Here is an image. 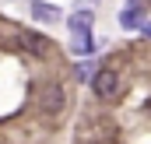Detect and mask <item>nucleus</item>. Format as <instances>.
Listing matches in <instances>:
<instances>
[{"mask_svg":"<svg viewBox=\"0 0 151 144\" xmlns=\"http://www.w3.org/2000/svg\"><path fill=\"white\" fill-rule=\"evenodd\" d=\"M91 63H77V81H88V77H91Z\"/></svg>","mask_w":151,"mask_h":144,"instance_id":"0eeeda50","label":"nucleus"},{"mask_svg":"<svg viewBox=\"0 0 151 144\" xmlns=\"http://www.w3.org/2000/svg\"><path fill=\"white\" fill-rule=\"evenodd\" d=\"M91 21H95L91 11H77V14H70V21H67V28L74 35V53L77 56H88L95 49V42H91Z\"/></svg>","mask_w":151,"mask_h":144,"instance_id":"f257e3e1","label":"nucleus"},{"mask_svg":"<svg viewBox=\"0 0 151 144\" xmlns=\"http://www.w3.org/2000/svg\"><path fill=\"white\" fill-rule=\"evenodd\" d=\"M141 32H144V35L151 39V21H141Z\"/></svg>","mask_w":151,"mask_h":144,"instance_id":"6e6552de","label":"nucleus"},{"mask_svg":"<svg viewBox=\"0 0 151 144\" xmlns=\"http://www.w3.org/2000/svg\"><path fill=\"white\" fill-rule=\"evenodd\" d=\"M148 109H151V102H148Z\"/></svg>","mask_w":151,"mask_h":144,"instance_id":"9d476101","label":"nucleus"},{"mask_svg":"<svg viewBox=\"0 0 151 144\" xmlns=\"http://www.w3.org/2000/svg\"><path fill=\"white\" fill-rule=\"evenodd\" d=\"M130 4H144V7H151V0H130Z\"/></svg>","mask_w":151,"mask_h":144,"instance_id":"1a4fd4ad","label":"nucleus"},{"mask_svg":"<svg viewBox=\"0 0 151 144\" xmlns=\"http://www.w3.org/2000/svg\"><path fill=\"white\" fill-rule=\"evenodd\" d=\"M91 4H95V0H91Z\"/></svg>","mask_w":151,"mask_h":144,"instance_id":"9b49d317","label":"nucleus"},{"mask_svg":"<svg viewBox=\"0 0 151 144\" xmlns=\"http://www.w3.org/2000/svg\"><path fill=\"white\" fill-rule=\"evenodd\" d=\"M32 18H35V21H46V25H53V21H60V7L42 4V0H32Z\"/></svg>","mask_w":151,"mask_h":144,"instance_id":"20e7f679","label":"nucleus"},{"mask_svg":"<svg viewBox=\"0 0 151 144\" xmlns=\"http://www.w3.org/2000/svg\"><path fill=\"white\" fill-rule=\"evenodd\" d=\"M141 21H144V4H130V7L119 14V25H123V28H141Z\"/></svg>","mask_w":151,"mask_h":144,"instance_id":"39448f33","label":"nucleus"},{"mask_svg":"<svg viewBox=\"0 0 151 144\" xmlns=\"http://www.w3.org/2000/svg\"><path fill=\"white\" fill-rule=\"evenodd\" d=\"M91 88H95L99 99L109 102V99H116V91H119V74L109 71V67H106V71H95L91 74Z\"/></svg>","mask_w":151,"mask_h":144,"instance_id":"f03ea898","label":"nucleus"},{"mask_svg":"<svg viewBox=\"0 0 151 144\" xmlns=\"http://www.w3.org/2000/svg\"><path fill=\"white\" fill-rule=\"evenodd\" d=\"M21 46H25L32 56H49V49H53V42L42 39L39 32H21Z\"/></svg>","mask_w":151,"mask_h":144,"instance_id":"7ed1b4c3","label":"nucleus"},{"mask_svg":"<svg viewBox=\"0 0 151 144\" xmlns=\"http://www.w3.org/2000/svg\"><path fill=\"white\" fill-rule=\"evenodd\" d=\"M42 109H46V112H60V109H63V91H60L56 84H49V88L42 91Z\"/></svg>","mask_w":151,"mask_h":144,"instance_id":"423d86ee","label":"nucleus"}]
</instances>
